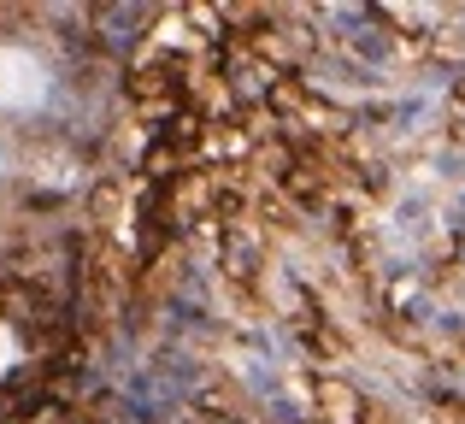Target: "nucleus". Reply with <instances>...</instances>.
<instances>
[{
	"instance_id": "f257e3e1",
	"label": "nucleus",
	"mask_w": 465,
	"mask_h": 424,
	"mask_svg": "<svg viewBox=\"0 0 465 424\" xmlns=\"http://www.w3.org/2000/svg\"><path fill=\"white\" fill-rule=\"evenodd\" d=\"M42 94V65L30 54H0V106H24Z\"/></svg>"
},
{
	"instance_id": "f03ea898",
	"label": "nucleus",
	"mask_w": 465,
	"mask_h": 424,
	"mask_svg": "<svg viewBox=\"0 0 465 424\" xmlns=\"http://www.w3.org/2000/svg\"><path fill=\"white\" fill-rule=\"evenodd\" d=\"M0 366H6V336H0Z\"/></svg>"
}]
</instances>
